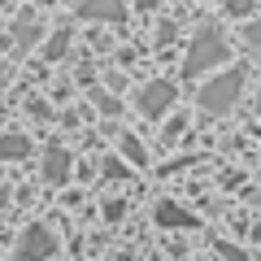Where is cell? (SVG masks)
<instances>
[{
    "mask_svg": "<svg viewBox=\"0 0 261 261\" xmlns=\"http://www.w3.org/2000/svg\"><path fill=\"white\" fill-rule=\"evenodd\" d=\"M218 61H226L222 31H218V27H200V31H196V39H192V53L183 57V74L196 79V74H205L209 65H218Z\"/></svg>",
    "mask_w": 261,
    "mask_h": 261,
    "instance_id": "cell-1",
    "label": "cell"
},
{
    "mask_svg": "<svg viewBox=\"0 0 261 261\" xmlns=\"http://www.w3.org/2000/svg\"><path fill=\"white\" fill-rule=\"evenodd\" d=\"M240 92H244V70L235 65V70H226V74L209 79V83L200 87V109L218 118V113H226L235 100H240Z\"/></svg>",
    "mask_w": 261,
    "mask_h": 261,
    "instance_id": "cell-2",
    "label": "cell"
},
{
    "mask_svg": "<svg viewBox=\"0 0 261 261\" xmlns=\"http://www.w3.org/2000/svg\"><path fill=\"white\" fill-rule=\"evenodd\" d=\"M174 96H178V87H174V83H166V79H157V83L140 87V100H135V105H140V113H144L148 122H157L161 113L174 105Z\"/></svg>",
    "mask_w": 261,
    "mask_h": 261,
    "instance_id": "cell-3",
    "label": "cell"
},
{
    "mask_svg": "<svg viewBox=\"0 0 261 261\" xmlns=\"http://www.w3.org/2000/svg\"><path fill=\"white\" fill-rule=\"evenodd\" d=\"M53 252H57V240H53L48 226H27V231H22L18 261H44V257H53Z\"/></svg>",
    "mask_w": 261,
    "mask_h": 261,
    "instance_id": "cell-4",
    "label": "cell"
},
{
    "mask_svg": "<svg viewBox=\"0 0 261 261\" xmlns=\"http://www.w3.org/2000/svg\"><path fill=\"white\" fill-rule=\"evenodd\" d=\"M152 218H157L161 226H174V231H192V226H196V218L187 214L183 205H174V200H161V205L152 209Z\"/></svg>",
    "mask_w": 261,
    "mask_h": 261,
    "instance_id": "cell-5",
    "label": "cell"
},
{
    "mask_svg": "<svg viewBox=\"0 0 261 261\" xmlns=\"http://www.w3.org/2000/svg\"><path fill=\"white\" fill-rule=\"evenodd\" d=\"M65 178H70V152H65V148H48L44 152V183L61 187Z\"/></svg>",
    "mask_w": 261,
    "mask_h": 261,
    "instance_id": "cell-6",
    "label": "cell"
},
{
    "mask_svg": "<svg viewBox=\"0 0 261 261\" xmlns=\"http://www.w3.org/2000/svg\"><path fill=\"white\" fill-rule=\"evenodd\" d=\"M79 13L83 18H96V22H118L122 18V0H83Z\"/></svg>",
    "mask_w": 261,
    "mask_h": 261,
    "instance_id": "cell-7",
    "label": "cell"
},
{
    "mask_svg": "<svg viewBox=\"0 0 261 261\" xmlns=\"http://www.w3.org/2000/svg\"><path fill=\"white\" fill-rule=\"evenodd\" d=\"M22 157H31L27 135H0V161H22Z\"/></svg>",
    "mask_w": 261,
    "mask_h": 261,
    "instance_id": "cell-8",
    "label": "cell"
},
{
    "mask_svg": "<svg viewBox=\"0 0 261 261\" xmlns=\"http://www.w3.org/2000/svg\"><path fill=\"white\" fill-rule=\"evenodd\" d=\"M118 148H122V157H126L130 166H148V157H144V144L135 140V135H118Z\"/></svg>",
    "mask_w": 261,
    "mask_h": 261,
    "instance_id": "cell-9",
    "label": "cell"
},
{
    "mask_svg": "<svg viewBox=\"0 0 261 261\" xmlns=\"http://www.w3.org/2000/svg\"><path fill=\"white\" fill-rule=\"evenodd\" d=\"M13 35H18L22 48H31V44H35V35H39V27H35V22H22V27H13Z\"/></svg>",
    "mask_w": 261,
    "mask_h": 261,
    "instance_id": "cell-10",
    "label": "cell"
},
{
    "mask_svg": "<svg viewBox=\"0 0 261 261\" xmlns=\"http://www.w3.org/2000/svg\"><path fill=\"white\" fill-rule=\"evenodd\" d=\"M65 44H70V31H57V35L48 39V57H53V61H57V57H65Z\"/></svg>",
    "mask_w": 261,
    "mask_h": 261,
    "instance_id": "cell-11",
    "label": "cell"
},
{
    "mask_svg": "<svg viewBox=\"0 0 261 261\" xmlns=\"http://www.w3.org/2000/svg\"><path fill=\"white\" fill-rule=\"evenodd\" d=\"M214 248H218V257H226V261H248V252H244V248H235V244H226V240H218Z\"/></svg>",
    "mask_w": 261,
    "mask_h": 261,
    "instance_id": "cell-12",
    "label": "cell"
},
{
    "mask_svg": "<svg viewBox=\"0 0 261 261\" xmlns=\"http://www.w3.org/2000/svg\"><path fill=\"white\" fill-rule=\"evenodd\" d=\"M257 0H226V18H248Z\"/></svg>",
    "mask_w": 261,
    "mask_h": 261,
    "instance_id": "cell-13",
    "label": "cell"
},
{
    "mask_svg": "<svg viewBox=\"0 0 261 261\" xmlns=\"http://www.w3.org/2000/svg\"><path fill=\"white\" fill-rule=\"evenodd\" d=\"M122 214H126V205H122V200H105V218H109V222H118Z\"/></svg>",
    "mask_w": 261,
    "mask_h": 261,
    "instance_id": "cell-14",
    "label": "cell"
},
{
    "mask_svg": "<svg viewBox=\"0 0 261 261\" xmlns=\"http://www.w3.org/2000/svg\"><path fill=\"white\" fill-rule=\"evenodd\" d=\"M174 39V22H161V31H157V44H170Z\"/></svg>",
    "mask_w": 261,
    "mask_h": 261,
    "instance_id": "cell-15",
    "label": "cell"
},
{
    "mask_svg": "<svg viewBox=\"0 0 261 261\" xmlns=\"http://www.w3.org/2000/svg\"><path fill=\"white\" fill-rule=\"evenodd\" d=\"M105 174L118 178V174H126V170H122V161H113V157H109V161H105Z\"/></svg>",
    "mask_w": 261,
    "mask_h": 261,
    "instance_id": "cell-16",
    "label": "cell"
},
{
    "mask_svg": "<svg viewBox=\"0 0 261 261\" xmlns=\"http://www.w3.org/2000/svg\"><path fill=\"white\" fill-rule=\"evenodd\" d=\"M96 105H100L105 113H113V109H118V105H113V100H109V96H105V92H96Z\"/></svg>",
    "mask_w": 261,
    "mask_h": 261,
    "instance_id": "cell-17",
    "label": "cell"
},
{
    "mask_svg": "<svg viewBox=\"0 0 261 261\" xmlns=\"http://www.w3.org/2000/svg\"><path fill=\"white\" fill-rule=\"evenodd\" d=\"M161 0H135V9H157Z\"/></svg>",
    "mask_w": 261,
    "mask_h": 261,
    "instance_id": "cell-18",
    "label": "cell"
}]
</instances>
